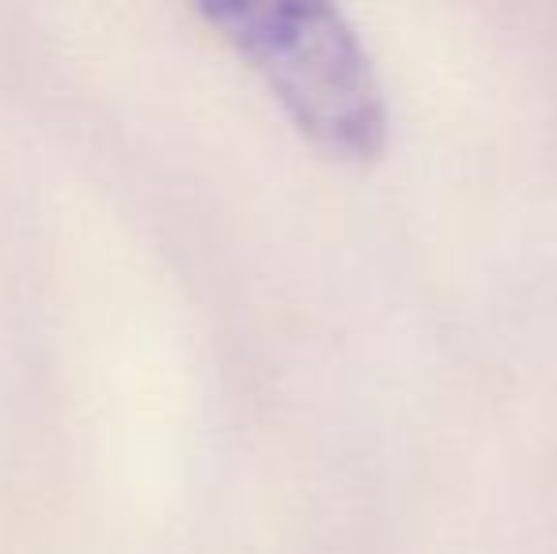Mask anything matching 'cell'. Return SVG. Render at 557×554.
I'll list each match as a JSON object with an SVG mask.
<instances>
[{"label":"cell","instance_id":"6da1fadb","mask_svg":"<svg viewBox=\"0 0 557 554\" xmlns=\"http://www.w3.org/2000/svg\"><path fill=\"white\" fill-rule=\"evenodd\" d=\"M209 23L270 81L281 103L323 148L375 156L387 140V107L360 38L334 4L247 0L201 4Z\"/></svg>","mask_w":557,"mask_h":554}]
</instances>
